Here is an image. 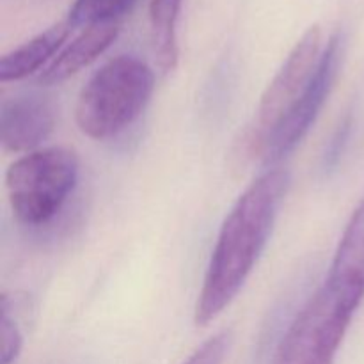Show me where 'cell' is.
<instances>
[{
    "label": "cell",
    "instance_id": "obj_1",
    "mask_svg": "<svg viewBox=\"0 0 364 364\" xmlns=\"http://www.w3.org/2000/svg\"><path fill=\"white\" fill-rule=\"evenodd\" d=\"M288 188L290 173L269 167L237 199L220 226L203 277L194 309L196 326L213 322L242 290L269 244Z\"/></svg>",
    "mask_w": 364,
    "mask_h": 364
},
{
    "label": "cell",
    "instance_id": "obj_2",
    "mask_svg": "<svg viewBox=\"0 0 364 364\" xmlns=\"http://www.w3.org/2000/svg\"><path fill=\"white\" fill-rule=\"evenodd\" d=\"M155 89L153 70L134 55H119L103 64L80 91L75 121L96 141L116 137L144 112Z\"/></svg>",
    "mask_w": 364,
    "mask_h": 364
},
{
    "label": "cell",
    "instance_id": "obj_3",
    "mask_svg": "<svg viewBox=\"0 0 364 364\" xmlns=\"http://www.w3.org/2000/svg\"><path fill=\"white\" fill-rule=\"evenodd\" d=\"M80 162L73 149L63 146L39 148L14 160L6 171L11 210L23 226L52 223L73 194Z\"/></svg>",
    "mask_w": 364,
    "mask_h": 364
},
{
    "label": "cell",
    "instance_id": "obj_4",
    "mask_svg": "<svg viewBox=\"0 0 364 364\" xmlns=\"http://www.w3.org/2000/svg\"><path fill=\"white\" fill-rule=\"evenodd\" d=\"M359 304L322 284L281 338L272 364H334Z\"/></svg>",
    "mask_w": 364,
    "mask_h": 364
},
{
    "label": "cell",
    "instance_id": "obj_5",
    "mask_svg": "<svg viewBox=\"0 0 364 364\" xmlns=\"http://www.w3.org/2000/svg\"><path fill=\"white\" fill-rule=\"evenodd\" d=\"M322 52V28L311 25L295 43L283 66L263 91L249 137L252 155H259L267 139L274 134L306 91L318 68Z\"/></svg>",
    "mask_w": 364,
    "mask_h": 364
},
{
    "label": "cell",
    "instance_id": "obj_6",
    "mask_svg": "<svg viewBox=\"0 0 364 364\" xmlns=\"http://www.w3.org/2000/svg\"><path fill=\"white\" fill-rule=\"evenodd\" d=\"M341 57H343V39H341L340 32H336L327 41L322 57H320L318 68H316L306 91L291 107L287 117L281 121L279 127L274 130V134L267 139L265 146L259 151L258 156L265 164L267 169L279 167V164L290 153L295 151V148L311 130L320 110L323 109L331 91H333L334 80L340 71Z\"/></svg>",
    "mask_w": 364,
    "mask_h": 364
},
{
    "label": "cell",
    "instance_id": "obj_7",
    "mask_svg": "<svg viewBox=\"0 0 364 364\" xmlns=\"http://www.w3.org/2000/svg\"><path fill=\"white\" fill-rule=\"evenodd\" d=\"M55 128V107L39 92L11 96L0 105V144L6 153L36 151Z\"/></svg>",
    "mask_w": 364,
    "mask_h": 364
},
{
    "label": "cell",
    "instance_id": "obj_8",
    "mask_svg": "<svg viewBox=\"0 0 364 364\" xmlns=\"http://www.w3.org/2000/svg\"><path fill=\"white\" fill-rule=\"evenodd\" d=\"M323 284L352 302L364 301V198L352 213Z\"/></svg>",
    "mask_w": 364,
    "mask_h": 364
},
{
    "label": "cell",
    "instance_id": "obj_9",
    "mask_svg": "<svg viewBox=\"0 0 364 364\" xmlns=\"http://www.w3.org/2000/svg\"><path fill=\"white\" fill-rule=\"evenodd\" d=\"M119 23H102L84 28L70 45L64 46L55 59L38 75L41 85H55L80 73L95 63L119 34Z\"/></svg>",
    "mask_w": 364,
    "mask_h": 364
},
{
    "label": "cell",
    "instance_id": "obj_10",
    "mask_svg": "<svg viewBox=\"0 0 364 364\" xmlns=\"http://www.w3.org/2000/svg\"><path fill=\"white\" fill-rule=\"evenodd\" d=\"M73 31L68 20L57 21L46 31L39 32L27 43L20 45L18 48L11 50L9 53L2 55L0 59V82H16L27 78L28 75L39 71L43 66H48L57 53L63 50L64 41L68 39L70 32Z\"/></svg>",
    "mask_w": 364,
    "mask_h": 364
},
{
    "label": "cell",
    "instance_id": "obj_11",
    "mask_svg": "<svg viewBox=\"0 0 364 364\" xmlns=\"http://www.w3.org/2000/svg\"><path fill=\"white\" fill-rule=\"evenodd\" d=\"M181 0H151L149 2V36L156 66L162 73H171L180 63L178 46V16Z\"/></svg>",
    "mask_w": 364,
    "mask_h": 364
},
{
    "label": "cell",
    "instance_id": "obj_12",
    "mask_svg": "<svg viewBox=\"0 0 364 364\" xmlns=\"http://www.w3.org/2000/svg\"><path fill=\"white\" fill-rule=\"evenodd\" d=\"M2 320H0V359L13 364L23 348L21 318H27L28 299L18 294H2Z\"/></svg>",
    "mask_w": 364,
    "mask_h": 364
},
{
    "label": "cell",
    "instance_id": "obj_13",
    "mask_svg": "<svg viewBox=\"0 0 364 364\" xmlns=\"http://www.w3.org/2000/svg\"><path fill=\"white\" fill-rule=\"evenodd\" d=\"M135 2L137 0H75L66 20L71 28L119 23L121 18L134 9Z\"/></svg>",
    "mask_w": 364,
    "mask_h": 364
},
{
    "label": "cell",
    "instance_id": "obj_14",
    "mask_svg": "<svg viewBox=\"0 0 364 364\" xmlns=\"http://www.w3.org/2000/svg\"><path fill=\"white\" fill-rule=\"evenodd\" d=\"M231 333L220 331L205 341L183 364H224L230 352Z\"/></svg>",
    "mask_w": 364,
    "mask_h": 364
},
{
    "label": "cell",
    "instance_id": "obj_15",
    "mask_svg": "<svg viewBox=\"0 0 364 364\" xmlns=\"http://www.w3.org/2000/svg\"><path fill=\"white\" fill-rule=\"evenodd\" d=\"M350 128H352L350 117H345V119L341 121L340 127H338L336 134H334L333 139H331L329 146H327L326 155H323V167H326V169H331V167H334L338 164L341 153H343L345 144H347Z\"/></svg>",
    "mask_w": 364,
    "mask_h": 364
}]
</instances>
